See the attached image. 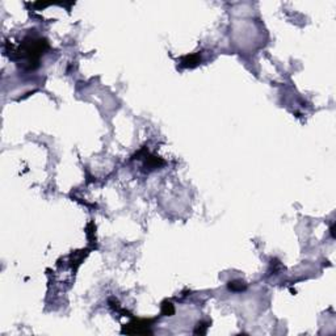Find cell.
<instances>
[{
    "label": "cell",
    "mask_w": 336,
    "mask_h": 336,
    "mask_svg": "<svg viewBox=\"0 0 336 336\" xmlns=\"http://www.w3.org/2000/svg\"><path fill=\"white\" fill-rule=\"evenodd\" d=\"M230 289L231 290H242V289H244V285L243 282H240V281H233V282H230Z\"/></svg>",
    "instance_id": "7a4b0ae2"
},
{
    "label": "cell",
    "mask_w": 336,
    "mask_h": 336,
    "mask_svg": "<svg viewBox=\"0 0 336 336\" xmlns=\"http://www.w3.org/2000/svg\"><path fill=\"white\" fill-rule=\"evenodd\" d=\"M163 314L164 315H172V314L175 312V308H173V306H172V303H164L163 305Z\"/></svg>",
    "instance_id": "6da1fadb"
}]
</instances>
